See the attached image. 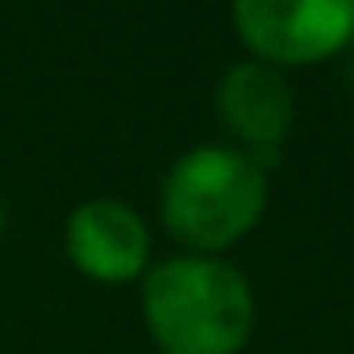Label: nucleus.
<instances>
[{"label":"nucleus","instance_id":"0eeeda50","mask_svg":"<svg viewBox=\"0 0 354 354\" xmlns=\"http://www.w3.org/2000/svg\"><path fill=\"white\" fill-rule=\"evenodd\" d=\"M0 234H5V201H0Z\"/></svg>","mask_w":354,"mask_h":354},{"label":"nucleus","instance_id":"20e7f679","mask_svg":"<svg viewBox=\"0 0 354 354\" xmlns=\"http://www.w3.org/2000/svg\"><path fill=\"white\" fill-rule=\"evenodd\" d=\"M217 117L238 138V150H246L263 171H271L296 121V96L288 75L259 59L234 63L217 84Z\"/></svg>","mask_w":354,"mask_h":354},{"label":"nucleus","instance_id":"f03ea898","mask_svg":"<svg viewBox=\"0 0 354 354\" xmlns=\"http://www.w3.org/2000/svg\"><path fill=\"white\" fill-rule=\"evenodd\" d=\"M162 225L196 254L242 242L267 209V171L238 146H196L175 158L158 192Z\"/></svg>","mask_w":354,"mask_h":354},{"label":"nucleus","instance_id":"39448f33","mask_svg":"<svg viewBox=\"0 0 354 354\" xmlns=\"http://www.w3.org/2000/svg\"><path fill=\"white\" fill-rule=\"evenodd\" d=\"M63 242L75 271L96 283H129L146 275L150 263V230L142 213L113 196H92L71 209Z\"/></svg>","mask_w":354,"mask_h":354},{"label":"nucleus","instance_id":"7ed1b4c3","mask_svg":"<svg viewBox=\"0 0 354 354\" xmlns=\"http://www.w3.org/2000/svg\"><path fill=\"white\" fill-rule=\"evenodd\" d=\"M234 30L259 63H321L354 42V0H238Z\"/></svg>","mask_w":354,"mask_h":354},{"label":"nucleus","instance_id":"f257e3e1","mask_svg":"<svg viewBox=\"0 0 354 354\" xmlns=\"http://www.w3.org/2000/svg\"><path fill=\"white\" fill-rule=\"evenodd\" d=\"M142 317L162 354H242L254 333V292L217 254H175L146 267Z\"/></svg>","mask_w":354,"mask_h":354},{"label":"nucleus","instance_id":"423d86ee","mask_svg":"<svg viewBox=\"0 0 354 354\" xmlns=\"http://www.w3.org/2000/svg\"><path fill=\"white\" fill-rule=\"evenodd\" d=\"M346 50H350V80H354V42H350Z\"/></svg>","mask_w":354,"mask_h":354}]
</instances>
